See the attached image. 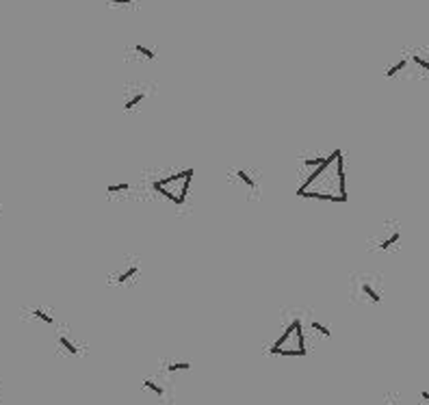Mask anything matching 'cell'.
I'll return each instance as SVG.
<instances>
[{"label": "cell", "mask_w": 429, "mask_h": 405, "mask_svg": "<svg viewBox=\"0 0 429 405\" xmlns=\"http://www.w3.org/2000/svg\"><path fill=\"white\" fill-rule=\"evenodd\" d=\"M271 355H306V347H304V334H302V321L295 319L286 332L280 336L273 347L269 349Z\"/></svg>", "instance_id": "obj_2"}, {"label": "cell", "mask_w": 429, "mask_h": 405, "mask_svg": "<svg viewBox=\"0 0 429 405\" xmlns=\"http://www.w3.org/2000/svg\"><path fill=\"white\" fill-rule=\"evenodd\" d=\"M0 397H3V388H0Z\"/></svg>", "instance_id": "obj_22"}, {"label": "cell", "mask_w": 429, "mask_h": 405, "mask_svg": "<svg viewBox=\"0 0 429 405\" xmlns=\"http://www.w3.org/2000/svg\"><path fill=\"white\" fill-rule=\"evenodd\" d=\"M191 178H193V169H185V172H178L174 176H167L163 180H156L152 185L154 191H158L163 198H167L169 202L174 204H185V198L189 193V187H191Z\"/></svg>", "instance_id": "obj_1"}, {"label": "cell", "mask_w": 429, "mask_h": 405, "mask_svg": "<svg viewBox=\"0 0 429 405\" xmlns=\"http://www.w3.org/2000/svg\"><path fill=\"white\" fill-rule=\"evenodd\" d=\"M111 5H130V3H135V0H109Z\"/></svg>", "instance_id": "obj_19"}, {"label": "cell", "mask_w": 429, "mask_h": 405, "mask_svg": "<svg viewBox=\"0 0 429 405\" xmlns=\"http://www.w3.org/2000/svg\"><path fill=\"white\" fill-rule=\"evenodd\" d=\"M128 189V185L126 183H122V185H111L109 187V193H117V191H126Z\"/></svg>", "instance_id": "obj_18"}, {"label": "cell", "mask_w": 429, "mask_h": 405, "mask_svg": "<svg viewBox=\"0 0 429 405\" xmlns=\"http://www.w3.org/2000/svg\"><path fill=\"white\" fill-rule=\"evenodd\" d=\"M325 158H328V156H323V158H304L302 160V165H304V167H321V165L325 163Z\"/></svg>", "instance_id": "obj_15"}, {"label": "cell", "mask_w": 429, "mask_h": 405, "mask_svg": "<svg viewBox=\"0 0 429 405\" xmlns=\"http://www.w3.org/2000/svg\"><path fill=\"white\" fill-rule=\"evenodd\" d=\"M135 50L141 54V56H145L147 59V61H154V59H156V54H154V50H150V48H145V46H141V43H137V46H135Z\"/></svg>", "instance_id": "obj_13"}, {"label": "cell", "mask_w": 429, "mask_h": 405, "mask_svg": "<svg viewBox=\"0 0 429 405\" xmlns=\"http://www.w3.org/2000/svg\"><path fill=\"white\" fill-rule=\"evenodd\" d=\"M143 388L152 390V393H154L156 397H165V388H163V386H158L154 380H145V382H143Z\"/></svg>", "instance_id": "obj_10"}, {"label": "cell", "mask_w": 429, "mask_h": 405, "mask_svg": "<svg viewBox=\"0 0 429 405\" xmlns=\"http://www.w3.org/2000/svg\"><path fill=\"white\" fill-rule=\"evenodd\" d=\"M336 187H338V195L343 198V202H347V189H345V167H343V154L336 160Z\"/></svg>", "instance_id": "obj_4"}, {"label": "cell", "mask_w": 429, "mask_h": 405, "mask_svg": "<svg viewBox=\"0 0 429 405\" xmlns=\"http://www.w3.org/2000/svg\"><path fill=\"white\" fill-rule=\"evenodd\" d=\"M399 238H401V230L395 228L388 236H384V238H381V241H379V247H381V249H388V247H393V245L399 241Z\"/></svg>", "instance_id": "obj_6"}, {"label": "cell", "mask_w": 429, "mask_h": 405, "mask_svg": "<svg viewBox=\"0 0 429 405\" xmlns=\"http://www.w3.org/2000/svg\"><path fill=\"white\" fill-rule=\"evenodd\" d=\"M406 68H408V61H406V59H399V61L386 72V76H397V74H399V72H404Z\"/></svg>", "instance_id": "obj_11"}, {"label": "cell", "mask_w": 429, "mask_h": 405, "mask_svg": "<svg viewBox=\"0 0 429 405\" xmlns=\"http://www.w3.org/2000/svg\"><path fill=\"white\" fill-rule=\"evenodd\" d=\"M33 317L35 319H39V321H43V323H46V325H54V319L52 317H48V314L46 312H43V310H33Z\"/></svg>", "instance_id": "obj_14"}, {"label": "cell", "mask_w": 429, "mask_h": 405, "mask_svg": "<svg viewBox=\"0 0 429 405\" xmlns=\"http://www.w3.org/2000/svg\"><path fill=\"white\" fill-rule=\"evenodd\" d=\"M236 178H239L241 180V183L249 189V191H258V185H256V180L254 178H251L245 169H236V174H234Z\"/></svg>", "instance_id": "obj_5"}, {"label": "cell", "mask_w": 429, "mask_h": 405, "mask_svg": "<svg viewBox=\"0 0 429 405\" xmlns=\"http://www.w3.org/2000/svg\"><path fill=\"white\" fill-rule=\"evenodd\" d=\"M421 399H425V401L429 403V390H423V393H421Z\"/></svg>", "instance_id": "obj_20"}, {"label": "cell", "mask_w": 429, "mask_h": 405, "mask_svg": "<svg viewBox=\"0 0 429 405\" xmlns=\"http://www.w3.org/2000/svg\"><path fill=\"white\" fill-rule=\"evenodd\" d=\"M412 61L417 63L419 68H423L425 72H429V59H427V56H423L421 52H419V54H412Z\"/></svg>", "instance_id": "obj_12"}, {"label": "cell", "mask_w": 429, "mask_h": 405, "mask_svg": "<svg viewBox=\"0 0 429 405\" xmlns=\"http://www.w3.org/2000/svg\"><path fill=\"white\" fill-rule=\"evenodd\" d=\"M135 276H139V264H130L126 271H122L120 276L115 278V282H120V284H124V282H128V280H132Z\"/></svg>", "instance_id": "obj_7"}, {"label": "cell", "mask_w": 429, "mask_h": 405, "mask_svg": "<svg viewBox=\"0 0 429 405\" xmlns=\"http://www.w3.org/2000/svg\"><path fill=\"white\" fill-rule=\"evenodd\" d=\"M59 344H61V347H63L67 353H72V355H76V353H79L76 342H72L65 334H59Z\"/></svg>", "instance_id": "obj_8"}, {"label": "cell", "mask_w": 429, "mask_h": 405, "mask_svg": "<svg viewBox=\"0 0 429 405\" xmlns=\"http://www.w3.org/2000/svg\"><path fill=\"white\" fill-rule=\"evenodd\" d=\"M143 98H145V94L143 92H137V94H132L126 102H124V109L126 111H130V109H135L139 102H143Z\"/></svg>", "instance_id": "obj_9"}, {"label": "cell", "mask_w": 429, "mask_h": 405, "mask_svg": "<svg viewBox=\"0 0 429 405\" xmlns=\"http://www.w3.org/2000/svg\"><path fill=\"white\" fill-rule=\"evenodd\" d=\"M340 154H343V152H340V149H334L332 154H328V158H325V163L321 165V167H317L313 174H310V176L306 178V183H304V185L297 189V195H300V193H304V191H308L310 187H313V185L317 183V180H319V178L325 174V169H328V167H330V165H332L334 160H338V156H340Z\"/></svg>", "instance_id": "obj_3"}, {"label": "cell", "mask_w": 429, "mask_h": 405, "mask_svg": "<svg viewBox=\"0 0 429 405\" xmlns=\"http://www.w3.org/2000/svg\"><path fill=\"white\" fill-rule=\"evenodd\" d=\"M313 329H315V332H319L321 336H325V338H330V336H332V332H330V329L325 327L323 323H317V321H315V323H313Z\"/></svg>", "instance_id": "obj_16"}, {"label": "cell", "mask_w": 429, "mask_h": 405, "mask_svg": "<svg viewBox=\"0 0 429 405\" xmlns=\"http://www.w3.org/2000/svg\"><path fill=\"white\" fill-rule=\"evenodd\" d=\"M386 405H397L395 401H386Z\"/></svg>", "instance_id": "obj_21"}, {"label": "cell", "mask_w": 429, "mask_h": 405, "mask_svg": "<svg viewBox=\"0 0 429 405\" xmlns=\"http://www.w3.org/2000/svg\"><path fill=\"white\" fill-rule=\"evenodd\" d=\"M189 368H191L189 362H174V364L167 366V371H171V373H176V371H189Z\"/></svg>", "instance_id": "obj_17"}]
</instances>
